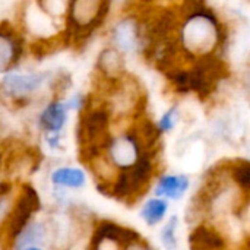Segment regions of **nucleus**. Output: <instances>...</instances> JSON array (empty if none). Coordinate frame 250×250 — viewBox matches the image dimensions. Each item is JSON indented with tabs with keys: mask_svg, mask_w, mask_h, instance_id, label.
Returning a JSON list of instances; mask_svg holds the SVG:
<instances>
[{
	"mask_svg": "<svg viewBox=\"0 0 250 250\" xmlns=\"http://www.w3.org/2000/svg\"><path fill=\"white\" fill-rule=\"evenodd\" d=\"M154 174L155 166L152 155L145 151L133 166L125 170H117L111 182L108 196L119 202L132 205L146 193Z\"/></svg>",
	"mask_w": 250,
	"mask_h": 250,
	"instance_id": "nucleus-1",
	"label": "nucleus"
},
{
	"mask_svg": "<svg viewBox=\"0 0 250 250\" xmlns=\"http://www.w3.org/2000/svg\"><path fill=\"white\" fill-rule=\"evenodd\" d=\"M220 40L215 18L205 10L193 12L180 28L182 47L192 56H209Z\"/></svg>",
	"mask_w": 250,
	"mask_h": 250,
	"instance_id": "nucleus-2",
	"label": "nucleus"
},
{
	"mask_svg": "<svg viewBox=\"0 0 250 250\" xmlns=\"http://www.w3.org/2000/svg\"><path fill=\"white\" fill-rule=\"evenodd\" d=\"M41 209V198L35 188L23 183L15 193L10 212L4 221V234L7 242H10Z\"/></svg>",
	"mask_w": 250,
	"mask_h": 250,
	"instance_id": "nucleus-3",
	"label": "nucleus"
},
{
	"mask_svg": "<svg viewBox=\"0 0 250 250\" xmlns=\"http://www.w3.org/2000/svg\"><path fill=\"white\" fill-rule=\"evenodd\" d=\"M105 152L107 161L116 170H125L133 166L145 151L136 133H123L117 138L110 139Z\"/></svg>",
	"mask_w": 250,
	"mask_h": 250,
	"instance_id": "nucleus-4",
	"label": "nucleus"
},
{
	"mask_svg": "<svg viewBox=\"0 0 250 250\" xmlns=\"http://www.w3.org/2000/svg\"><path fill=\"white\" fill-rule=\"evenodd\" d=\"M50 78L48 72H7L1 79V89L13 98H23L37 92Z\"/></svg>",
	"mask_w": 250,
	"mask_h": 250,
	"instance_id": "nucleus-5",
	"label": "nucleus"
},
{
	"mask_svg": "<svg viewBox=\"0 0 250 250\" xmlns=\"http://www.w3.org/2000/svg\"><path fill=\"white\" fill-rule=\"evenodd\" d=\"M105 10V0H70L69 22L81 31L92 29Z\"/></svg>",
	"mask_w": 250,
	"mask_h": 250,
	"instance_id": "nucleus-6",
	"label": "nucleus"
},
{
	"mask_svg": "<svg viewBox=\"0 0 250 250\" xmlns=\"http://www.w3.org/2000/svg\"><path fill=\"white\" fill-rule=\"evenodd\" d=\"M141 234L126 226H120L114 221L108 220H101L95 224L92 237H91V246H95L98 243H113L119 248L126 246L127 243L139 239Z\"/></svg>",
	"mask_w": 250,
	"mask_h": 250,
	"instance_id": "nucleus-7",
	"label": "nucleus"
},
{
	"mask_svg": "<svg viewBox=\"0 0 250 250\" xmlns=\"http://www.w3.org/2000/svg\"><path fill=\"white\" fill-rule=\"evenodd\" d=\"M114 48L120 53H132L142 45V31L136 19L123 18L111 29Z\"/></svg>",
	"mask_w": 250,
	"mask_h": 250,
	"instance_id": "nucleus-8",
	"label": "nucleus"
},
{
	"mask_svg": "<svg viewBox=\"0 0 250 250\" xmlns=\"http://www.w3.org/2000/svg\"><path fill=\"white\" fill-rule=\"evenodd\" d=\"M190 189V179L183 173H170L158 177L157 185L154 188V193L158 198H164L170 201H180L185 198L188 190Z\"/></svg>",
	"mask_w": 250,
	"mask_h": 250,
	"instance_id": "nucleus-9",
	"label": "nucleus"
},
{
	"mask_svg": "<svg viewBox=\"0 0 250 250\" xmlns=\"http://www.w3.org/2000/svg\"><path fill=\"white\" fill-rule=\"evenodd\" d=\"M50 236V227L45 221L31 220L10 242V250H21L25 246H44Z\"/></svg>",
	"mask_w": 250,
	"mask_h": 250,
	"instance_id": "nucleus-10",
	"label": "nucleus"
},
{
	"mask_svg": "<svg viewBox=\"0 0 250 250\" xmlns=\"http://www.w3.org/2000/svg\"><path fill=\"white\" fill-rule=\"evenodd\" d=\"M190 250H227L226 237L212 226L199 224L189 234Z\"/></svg>",
	"mask_w": 250,
	"mask_h": 250,
	"instance_id": "nucleus-11",
	"label": "nucleus"
},
{
	"mask_svg": "<svg viewBox=\"0 0 250 250\" xmlns=\"http://www.w3.org/2000/svg\"><path fill=\"white\" fill-rule=\"evenodd\" d=\"M69 110L64 101H51L40 114L38 125L45 133H60L67 123Z\"/></svg>",
	"mask_w": 250,
	"mask_h": 250,
	"instance_id": "nucleus-12",
	"label": "nucleus"
},
{
	"mask_svg": "<svg viewBox=\"0 0 250 250\" xmlns=\"http://www.w3.org/2000/svg\"><path fill=\"white\" fill-rule=\"evenodd\" d=\"M50 183L59 189L79 190L86 186V173L79 167H72V166L57 167L50 174Z\"/></svg>",
	"mask_w": 250,
	"mask_h": 250,
	"instance_id": "nucleus-13",
	"label": "nucleus"
},
{
	"mask_svg": "<svg viewBox=\"0 0 250 250\" xmlns=\"http://www.w3.org/2000/svg\"><path fill=\"white\" fill-rule=\"evenodd\" d=\"M168 209H170V202L167 199L154 196L142 204L139 209V217L145 223V226L154 229L166 221Z\"/></svg>",
	"mask_w": 250,
	"mask_h": 250,
	"instance_id": "nucleus-14",
	"label": "nucleus"
},
{
	"mask_svg": "<svg viewBox=\"0 0 250 250\" xmlns=\"http://www.w3.org/2000/svg\"><path fill=\"white\" fill-rule=\"evenodd\" d=\"M98 70L107 79H119L125 70L123 53L114 47L103 50L98 57Z\"/></svg>",
	"mask_w": 250,
	"mask_h": 250,
	"instance_id": "nucleus-15",
	"label": "nucleus"
},
{
	"mask_svg": "<svg viewBox=\"0 0 250 250\" xmlns=\"http://www.w3.org/2000/svg\"><path fill=\"white\" fill-rule=\"evenodd\" d=\"M21 53L19 42L15 35L0 32V73H7L18 62Z\"/></svg>",
	"mask_w": 250,
	"mask_h": 250,
	"instance_id": "nucleus-16",
	"label": "nucleus"
},
{
	"mask_svg": "<svg viewBox=\"0 0 250 250\" xmlns=\"http://www.w3.org/2000/svg\"><path fill=\"white\" fill-rule=\"evenodd\" d=\"M230 180L242 190V193L248 195L250 188V166L246 160H239L230 166Z\"/></svg>",
	"mask_w": 250,
	"mask_h": 250,
	"instance_id": "nucleus-17",
	"label": "nucleus"
},
{
	"mask_svg": "<svg viewBox=\"0 0 250 250\" xmlns=\"http://www.w3.org/2000/svg\"><path fill=\"white\" fill-rule=\"evenodd\" d=\"M179 227H180L179 215H171L163 226L160 239H161V245L164 246L166 250H177L179 248V240H177Z\"/></svg>",
	"mask_w": 250,
	"mask_h": 250,
	"instance_id": "nucleus-18",
	"label": "nucleus"
},
{
	"mask_svg": "<svg viewBox=\"0 0 250 250\" xmlns=\"http://www.w3.org/2000/svg\"><path fill=\"white\" fill-rule=\"evenodd\" d=\"M177 119H179V111L177 107H170L158 120V123L155 125L160 133H166V132H171L176 125H177Z\"/></svg>",
	"mask_w": 250,
	"mask_h": 250,
	"instance_id": "nucleus-19",
	"label": "nucleus"
},
{
	"mask_svg": "<svg viewBox=\"0 0 250 250\" xmlns=\"http://www.w3.org/2000/svg\"><path fill=\"white\" fill-rule=\"evenodd\" d=\"M70 0H38L42 12L50 15H62L69 7Z\"/></svg>",
	"mask_w": 250,
	"mask_h": 250,
	"instance_id": "nucleus-20",
	"label": "nucleus"
},
{
	"mask_svg": "<svg viewBox=\"0 0 250 250\" xmlns=\"http://www.w3.org/2000/svg\"><path fill=\"white\" fill-rule=\"evenodd\" d=\"M122 250H157L146 239H142V236L130 243H127L126 246H123Z\"/></svg>",
	"mask_w": 250,
	"mask_h": 250,
	"instance_id": "nucleus-21",
	"label": "nucleus"
},
{
	"mask_svg": "<svg viewBox=\"0 0 250 250\" xmlns=\"http://www.w3.org/2000/svg\"><path fill=\"white\" fill-rule=\"evenodd\" d=\"M64 104H66V107H67L69 111L70 110H76V111L78 110H82L85 107V97L81 95V94H75L67 101H64Z\"/></svg>",
	"mask_w": 250,
	"mask_h": 250,
	"instance_id": "nucleus-22",
	"label": "nucleus"
},
{
	"mask_svg": "<svg viewBox=\"0 0 250 250\" xmlns=\"http://www.w3.org/2000/svg\"><path fill=\"white\" fill-rule=\"evenodd\" d=\"M45 142L50 149L60 148V133H45Z\"/></svg>",
	"mask_w": 250,
	"mask_h": 250,
	"instance_id": "nucleus-23",
	"label": "nucleus"
},
{
	"mask_svg": "<svg viewBox=\"0 0 250 250\" xmlns=\"http://www.w3.org/2000/svg\"><path fill=\"white\" fill-rule=\"evenodd\" d=\"M21 250H45V249H44V246H25V248H22Z\"/></svg>",
	"mask_w": 250,
	"mask_h": 250,
	"instance_id": "nucleus-24",
	"label": "nucleus"
},
{
	"mask_svg": "<svg viewBox=\"0 0 250 250\" xmlns=\"http://www.w3.org/2000/svg\"><path fill=\"white\" fill-rule=\"evenodd\" d=\"M0 166H1V155H0Z\"/></svg>",
	"mask_w": 250,
	"mask_h": 250,
	"instance_id": "nucleus-25",
	"label": "nucleus"
},
{
	"mask_svg": "<svg viewBox=\"0 0 250 250\" xmlns=\"http://www.w3.org/2000/svg\"><path fill=\"white\" fill-rule=\"evenodd\" d=\"M0 250H1V245H0Z\"/></svg>",
	"mask_w": 250,
	"mask_h": 250,
	"instance_id": "nucleus-26",
	"label": "nucleus"
}]
</instances>
